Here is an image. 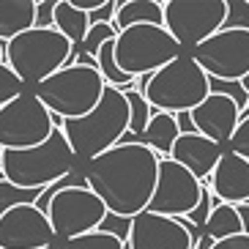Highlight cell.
Masks as SVG:
<instances>
[{
	"label": "cell",
	"instance_id": "obj_34",
	"mask_svg": "<svg viewBox=\"0 0 249 249\" xmlns=\"http://www.w3.org/2000/svg\"><path fill=\"white\" fill-rule=\"evenodd\" d=\"M115 8H118V0H104L96 11L88 14V25H112V19H115Z\"/></svg>",
	"mask_w": 249,
	"mask_h": 249
},
{
	"label": "cell",
	"instance_id": "obj_36",
	"mask_svg": "<svg viewBox=\"0 0 249 249\" xmlns=\"http://www.w3.org/2000/svg\"><path fill=\"white\" fill-rule=\"evenodd\" d=\"M176 124H178V132H181V134H195V124H192L189 112H178Z\"/></svg>",
	"mask_w": 249,
	"mask_h": 249
},
{
	"label": "cell",
	"instance_id": "obj_13",
	"mask_svg": "<svg viewBox=\"0 0 249 249\" xmlns=\"http://www.w3.org/2000/svg\"><path fill=\"white\" fill-rule=\"evenodd\" d=\"M52 244L50 222L33 205H19L0 216V249H47Z\"/></svg>",
	"mask_w": 249,
	"mask_h": 249
},
{
	"label": "cell",
	"instance_id": "obj_30",
	"mask_svg": "<svg viewBox=\"0 0 249 249\" xmlns=\"http://www.w3.org/2000/svg\"><path fill=\"white\" fill-rule=\"evenodd\" d=\"M129 230H132V219H126V216H115V213H104L102 225H99V233H107L112 238H118L121 244L129 241Z\"/></svg>",
	"mask_w": 249,
	"mask_h": 249
},
{
	"label": "cell",
	"instance_id": "obj_31",
	"mask_svg": "<svg viewBox=\"0 0 249 249\" xmlns=\"http://www.w3.org/2000/svg\"><path fill=\"white\" fill-rule=\"evenodd\" d=\"M227 151L235 156H241V159L249 161V118H238V126L233 129L230 140H227Z\"/></svg>",
	"mask_w": 249,
	"mask_h": 249
},
{
	"label": "cell",
	"instance_id": "obj_16",
	"mask_svg": "<svg viewBox=\"0 0 249 249\" xmlns=\"http://www.w3.org/2000/svg\"><path fill=\"white\" fill-rule=\"evenodd\" d=\"M205 186L211 189L216 203H227V205L247 203L249 205V161L225 151L222 159L216 161L211 178L205 181Z\"/></svg>",
	"mask_w": 249,
	"mask_h": 249
},
{
	"label": "cell",
	"instance_id": "obj_7",
	"mask_svg": "<svg viewBox=\"0 0 249 249\" xmlns=\"http://www.w3.org/2000/svg\"><path fill=\"white\" fill-rule=\"evenodd\" d=\"M183 50L176 44V38L170 36L159 25H134V28L121 30L112 41V58L115 66L129 77H145V74L159 71L167 66L170 60L181 58Z\"/></svg>",
	"mask_w": 249,
	"mask_h": 249
},
{
	"label": "cell",
	"instance_id": "obj_28",
	"mask_svg": "<svg viewBox=\"0 0 249 249\" xmlns=\"http://www.w3.org/2000/svg\"><path fill=\"white\" fill-rule=\"evenodd\" d=\"M25 90H28V88H25L22 82L14 77V71L0 60V107H6L8 102H14L17 96L25 93Z\"/></svg>",
	"mask_w": 249,
	"mask_h": 249
},
{
	"label": "cell",
	"instance_id": "obj_21",
	"mask_svg": "<svg viewBox=\"0 0 249 249\" xmlns=\"http://www.w3.org/2000/svg\"><path fill=\"white\" fill-rule=\"evenodd\" d=\"M52 28L58 30L71 47H80L85 41V33H88L90 25H88V14L77 11L69 0H58L55 3V22H52Z\"/></svg>",
	"mask_w": 249,
	"mask_h": 249
},
{
	"label": "cell",
	"instance_id": "obj_25",
	"mask_svg": "<svg viewBox=\"0 0 249 249\" xmlns=\"http://www.w3.org/2000/svg\"><path fill=\"white\" fill-rule=\"evenodd\" d=\"M60 249H124V244L112 238L107 233H85V235H77V238H69V241L60 244Z\"/></svg>",
	"mask_w": 249,
	"mask_h": 249
},
{
	"label": "cell",
	"instance_id": "obj_39",
	"mask_svg": "<svg viewBox=\"0 0 249 249\" xmlns=\"http://www.w3.org/2000/svg\"><path fill=\"white\" fill-rule=\"evenodd\" d=\"M3 50H6V44H0V60H3Z\"/></svg>",
	"mask_w": 249,
	"mask_h": 249
},
{
	"label": "cell",
	"instance_id": "obj_11",
	"mask_svg": "<svg viewBox=\"0 0 249 249\" xmlns=\"http://www.w3.org/2000/svg\"><path fill=\"white\" fill-rule=\"evenodd\" d=\"M208 80L241 82L249 74V33L247 30H219L197 44L189 55Z\"/></svg>",
	"mask_w": 249,
	"mask_h": 249
},
{
	"label": "cell",
	"instance_id": "obj_26",
	"mask_svg": "<svg viewBox=\"0 0 249 249\" xmlns=\"http://www.w3.org/2000/svg\"><path fill=\"white\" fill-rule=\"evenodd\" d=\"M115 36H118V30L112 28V25H90L88 33H85V41H82L80 47H74V52H85V55L96 58L99 47L107 44V41H112Z\"/></svg>",
	"mask_w": 249,
	"mask_h": 249
},
{
	"label": "cell",
	"instance_id": "obj_42",
	"mask_svg": "<svg viewBox=\"0 0 249 249\" xmlns=\"http://www.w3.org/2000/svg\"><path fill=\"white\" fill-rule=\"evenodd\" d=\"M0 154H3V151H0Z\"/></svg>",
	"mask_w": 249,
	"mask_h": 249
},
{
	"label": "cell",
	"instance_id": "obj_20",
	"mask_svg": "<svg viewBox=\"0 0 249 249\" xmlns=\"http://www.w3.org/2000/svg\"><path fill=\"white\" fill-rule=\"evenodd\" d=\"M36 0H0V44L33 28Z\"/></svg>",
	"mask_w": 249,
	"mask_h": 249
},
{
	"label": "cell",
	"instance_id": "obj_4",
	"mask_svg": "<svg viewBox=\"0 0 249 249\" xmlns=\"http://www.w3.org/2000/svg\"><path fill=\"white\" fill-rule=\"evenodd\" d=\"M74 170H77V159L60 132V124H55L52 134L41 145L28 148V151H3L0 154L3 178L22 189H44L50 183L66 178Z\"/></svg>",
	"mask_w": 249,
	"mask_h": 249
},
{
	"label": "cell",
	"instance_id": "obj_17",
	"mask_svg": "<svg viewBox=\"0 0 249 249\" xmlns=\"http://www.w3.org/2000/svg\"><path fill=\"white\" fill-rule=\"evenodd\" d=\"M222 154H225L222 145H216L208 137L195 132V134H178L176 145L170 151V159L176 164H181L186 173H192L200 183H205L211 178L216 161L222 159Z\"/></svg>",
	"mask_w": 249,
	"mask_h": 249
},
{
	"label": "cell",
	"instance_id": "obj_12",
	"mask_svg": "<svg viewBox=\"0 0 249 249\" xmlns=\"http://www.w3.org/2000/svg\"><path fill=\"white\" fill-rule=\"evenodd\" d=\"M200 192H203V183L192 173H186L173 159H159L156 186H154V195H151V203H148L145 211L159 213V216H170V219L186 216L197 205Z\"/></svg>",
	"mask_w": 249,
	"mask_h": 249
},
{
	"label": "cell",
	"instance_id": "obj_27",
	"mask_svg": "<svg viewBox=\"0 0 249 249\" xmlns=\"http://www.w3.org/2000/svg\"><path fill=\"white\" fill-rule=\"evenodd\" d=\"M227 14L222 30H247L249 33V0H225Z\"/></svg>",
	"mask_w": 249,
	"mask_h": 249
},
{
	"label": "cell",
	"instance_id": "obj_22",
	"mask_svg": "<svg viewBox=\"0 0 249 249\" xmlns=\"http://www.w3.org/2000/svg\"><path fill=\"white\" fill-rule=\"evenodd\" d=\"M241 233H244V227L233 205H227V203L213 205L211 213H208V222L203 227V235H208L211 241H225V238H233V235H241Z\"/></svg>",
	"mask_w": 249,
	"mask_h": 249
},
{
	"label": "cell",
	"instance_id": "obj_35",
	"mask_svg": "<svg viewBox=\"0 0 249 249\" xmlns=\"http://www.w3.org/2000/svg\"><path fill=\"white\" fill-rule=\"evenodd\" d=\"M211 249H249V235H233V238H225V241H213Z\"/></svg>",
	"mask_w": 249,
	"mask_h": 249
},
{
	"label": "cell",
	"instance_id": "obj_24",
	"mask_svg": "<svg viewBox=\"0 0 249 249\" xmlns=\"http://www.w3.org/2000/svg\"><path fill=\"white\" fill-rule=\"evenodd\" d=\"M41 192L44 189H22V186H14L6 178H0V216L11 208H19V205H36Z\"/></svg>",
	"mask_w": 249,
	"mask_h": 249
},
{
	"label": "cell",
	"instance_id": "obj_2",
	"mask_svg": "<svg viewBox=\"0 0 249 249\" xmlns=\"http://www.w3.org/2000/svg\"><path fill=\"white\" fill-rule=\"evenodd\" d=\"M60 132L66 137L74 159L82 164L115 148L121 137L129 132V104L124 93L118 88L104 85V93L93 110L82 118L60 121Z\"/></svg>",
	"mask_w": 249,
	"mask_h": 249
},
{
	"label": "cell",
	"instance_id": "obj_23",
	"mask_svg": "<svg viewBox=\"0 0 249 249\" xmlns=\"http://www.w3.org/2000/svg\"><path fill=\"white\" fill-rule=\"evenodd\" d=\"M121 93H124L126 104H129V134H132V137H140V134L145 132L151 115H154V107L145 102V96L137 93L134 88H126V90H121Z\"/></svg>",
	"mask_w": 249,
	"mask_h": 249
},
{
	"label": "cell",
	"instance_id": "obj_18",
	"mask_svg": "<svg viewBox=\"0 0 249 249\" xmlns=\"http://www.w3.org/2000/svg\"><path fill=\"white\" fill-rule=\"evenodd\" d=\"M178 134L181 132H178L176 115L154 110V115H151V121H148V126H145V132L137 137V142L145 145L148 151H154L156 159H170V151L176 145Z\"/></svg>",
	"mask_w": 249,
	"mask_h": 249
},
{
	"label": "cell",
	"instance_id": "obj_6",
	"mask_svg": "<svg viewBox=\"0 0 249 249\" xmlns=\"http://www.w3.org/2000/svg\"><path fill=\"white\" fill-rule=\"evenodd\" d=\"M104 93V80L96 69L85 66H63L44 82L33 88V96L47 107L52 118L71 121L93 110Z\"/></svg>",
	"mask_w": 249,
	"mask_h": 249
},
{
	"label": "cell",
	"instance_id": "obj_33",
	"mask_svg": "<svg viewBox=\"0 0 249 249\" xmlns=\"http://www.w3.org/2000/svg\"><path fill=\"white\" fill-rule=\"evenodd\" d=\"M55 22V0H38L36 3V17H33V28L50 30Z\"/></svg>",
	"mask_w": 249,
	"mask_h": 249
},
{
	"label": "cell",
	"instance_id": "obj_15",
	"mask_svg": "<svg viewBox=\"0 0 249 249\" xmlns=\"http://www.w3.org/2000/svg\"><path fill=\"white\" fill-rule=\"evenodd\" d=\"M238 112L241 110L227 96L208 93V99L189 112V118H192V124H195V132L225 148L230 134H233V129L238 126Z\"/></svg>",
	"mask_w": 249,
	"mask_h": 249
},
{
	"label": "cell",
	"instance_id": "obj_19",
	"mask_svg": "<svg viewBox=\"0 0 249 249\" xmlns=\"http://www.w3.org/2000/svg\"><path fill=\"white\" fill-rule=\"evenodd\" d=\"M134 25H159L164 28V11L159 0H118L112 28L121 33Z\"/></svg>",
	"mask_w": 249,
	"mask_h": 249
},
{
	"label": "cell",
	"instance_id": "obj_14",
	"mask_svg": "<svg viewBox=\"0 0 249 249\" xmlns=\"http://www.w3.org/2000/svg\"><path fill=\"white\" fill-rule=\"evenodd\" d=\"M129 249H192L189 230L178 219L159 216V213L142 211L132 216L129 230Z\"/></svg>",
	"mask_w": 249,
	"mask_h": 249
},
{
	"label": "cell",
	"instance_id": "obj_38",
	"mask_svg": "<svg viewBox=\"0 0 249 249\" xmlns=\"http://www.w3.org/2000/svg\"><path fill=\"white\" fill-rule=\"evenodd\" d=\"M241 88H244V93L249 96V74H247V77H244V80H241Z\"/></svg>",
	"mask_w": 249,
	"mask_h": 249
},
{
	"label": "cell",
	"instance_id": "obj_8",
	"mask_svg": "<svg viewBox=\"0 0 249 249\" xmlns=\"http://www.w3.org/2000/svg\"><path fill=\"white\" fill-rule=\"evenodd\" d=\"M55 121L33 90H25L0 107V151H28L41 145L55 129Z\"/></svg>",
	"mask_w": 249,
	"mask_h": 249
},
{
	"label": "cell",
	"instance_id": "obj_29",
	"mask_svg": "<svg viewBox=\"0 0 249 249\" xmlns=\"http://www.w3.org/2000/svg\"><path fill=\"white\" fill-rule=\"evenodd\" d=\"M208 93H219V96H227L230 102L238 107V110H244L249 104V96L244 93L241 82H225V80H208Z\"/></svg>",
	"mask_w": 249,
	"mask_h": 249
},
{
	"label": "cell",
	"instance_id": "obj_37",
	"mask_svg": "<svg viewBox=\"0 0 249 249\" xmlns=\"http://www.w3.org/2000/svg\"><path fill=\"white\" fill-rule=\"evenodd\" d=\"M233 208H235V213H238V219H241L244 233L249 235V205L247 203H238V205H233Z\"/></svg>",
	"mask_w": 249,
	"mask_h": 249
},
{
	"label": "cell",
	"instance_id": "obj_10",
	"mask_svg": "<svg viewBox=\"0 0 249 249\" xmlns=\"http://www.w3.org/2000/svg\"><path fill=\"white\" fill-rule=\"evenodd\" d=\"M104 213H107L104 203L88 186H66L50 200L44 216L55 233V241L63 244L69 238L99 230Z\"/></svg>",
	"mask_w": 249,
	"mask_h": 249
},
{
	"label": "cell",
	"instance_id": "obj_5",
	"mask_svg": "<svg viewBox=\"0 0 249 249\" xmlns=\"http://www.w3.org/2000/svg\"><path fill=\"white\" fill-rule=\"evenodd\" d=\"M71 50L74 47L55 28L50 30L30 28L6 44L3 63L14 71V77L25 88L33 90L38 82H44L47 77H52L63 66H69Z\"/></svg>",
	"mask_w": 249,
	"mask_h": 249
},
{
	"label": "cell",
	"instance_id": "obj_41",
	"mask_svg": "<svg viewBox=\"0 0 249 249\" xmlns=\"http://www.w3.org/2000/svg\"><path fill=\"white\" fill-rule=\"evenodd\" d=\"M0 178H3V173H0Z\"/></svg>",
	"mask_w": 249,
	"mask_h": 249
},
{
	"label": "cell",
	"instance_id": "obj_40",
	"mask_svg": "<svg viewBox=\"0 0 249 249\" xmlns=\"http://www.w3.org/2000/svg\"><path fill=\"white\" fill-rule=\"evenodd\" d=\"M47 249H60V244H52V247H47Z\"/></svg>",
	"mask_w": 249,
	"mask_h": 249
},
{
	"label": "cell",
	"instance_id": "obj_1",
	"mask_svg": "<svg viewBox=\"0 0 249 249\" xmlns=\"http://www.w3.org/2000/svg\"><path fill=\"white\" fill-rule=\"evenodd\" d=\"M156 167L159 159L154 151H148L140 142H129L90 159L82 170V178L107 211L132 219L151 203L156 186Z\"/></svg>",
	"mask_w": 249,
	"mask_h": 249
},
{
	"label": "cell",
	"instance_id": "obj_9",
	"mask_svg": "<svg viewBox=\"0 0 249 249\" xmlns=\"http://www.w3.org/2000/svg\"><path fill=\"white\" fill-rule=\"evenodd\" d=\"M164 30L181 50H195L208 36L219 33L227 14L225 0H167L161 3Z\"/></svg>",
	"mask_w": 249,
	"mask_h": 249
},
{
	"label": "cell",
	"instance_id": "obj_32",
	"mask_svg": "<svg viewBox=\"0 0 249 249\" xmlns=\"http://www.w3.org/2000/svg\"><path fill=\"white\" fill-rule=\"evenodd\" d=\"M211 208H213V197H211V189L203 183V192H200V200H197V205L192 208L189 213H186V222H192V225L197 227V230H203L205 227V222H208V213H211Z\"/></svg>",
	"mask_w": 249,
	"mask_h": 249
},
{
	"label": "cell",
	"instance_id": "obj_3",
	"mask_svg": "<svg viewBox=\"0 0 249 249\" xmlns=\"http://www.w3.org/2000/svg\"><path fill=\"white\" fill-rule=\"evenodd\" d=\"M134 90L145 96V102L159 112H192L208 99V77L203 69L183 52L181 58L170 60L159 71L137 77Z\"/></svg>",
	"mask_w": 249,
	"mask_h": 249
}]
</instances>
